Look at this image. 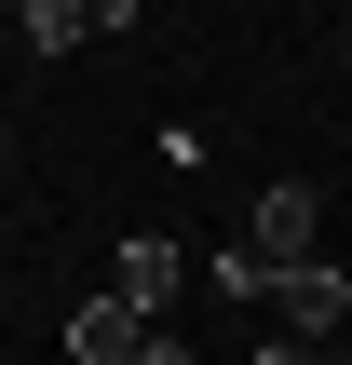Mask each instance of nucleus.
Masks as SVG:
<instances>
[{
	"label": "nucleus",
	"instance_id": "obj_7",
	"mask_svg": "<svg viewBox=\"0 0 352 365\" xmlns=\"http://www.w3.org/2000/svg\"><path fill=\"white\" fill-rule=\"evenodd\" d=\"M136 365H190V352H176V339H163V325H149V352H136Z\"/></svg>",
	"mask_w": 352,
	"mask_h": 365
},
{
	"label": "nucleus",
	"instance_id": "obj_6",
	"mask_svg": "<svg viewBox=\"0 0 352 365\" xmlns=\"http://www.w3.org/2000/svg\"><path fill=\"white\" fill-rule=\"evenodd\" d=\"M136 14H149V0H81V27H136Z\"/></svg>",
	"mask_w": 352,
	"mask_h": 365
},
{
	"label": "nucleus",
	"instance_id": "obj_4",
	"mask_svg": "<svg viewBox=\"0 0 352 365\" xmlns=\"http://www.w3.org/2000/svg\"><path fill=\"white\" fill-rule=\"evenodd\" d=\"M176 284H190V257H176V244H163V230H136V244H122V257H109V298H136V312H149V325H163V298H176Z\"/></svg>",
	"mask_w": 352,
	"mask_h": 365
},
{
	"label": "nucleus",
	"instance_id": "obj_5",
	"mask_svg": "<svg viewBox=\"0 0 352 365\" xmlns=\"http://www.w3.org/2000/svg\"><path fill=\"white\" fill-rule=\"evenodd\" d=\"M14 27H27V54H68L81 41V0H14Z\"/></svg>",
	"mask_w": 352,
	"mask_h": 365
},
{
	"label": "nucleus",
	"instance_id": "obj_2",
	"mask_svg": "<svg viewBox=\"0 0 352 365\" xmlns=\"http://www.w3.org/2000/svg\"><path fill=\"white\" fill-rule=\"evenodd\" d=\"M258 298L285 312V339H326V325H339V312H352V284H339V271H326V257H298V271H271Z\"/></svg>",
	"mask_w": 352,
	"mask_h": 365
},
{
	"label": "nucleus",
	"instance_id": "obj_1",
	"mask_svg": "<svg viewBox=\"0 0 352 365\" xmlns=\"http://www.w3.org/2000/svg\"><path fill=\"white\" fill-rule=\"evenodd\" d=\"M298 257H326V203L285 176V190H258V230L217 257V284H231V298H258V284H271V271H298Z\"/></svg>",
	"mask_w": 352,
	"mask_h": 365
},
{
	"label": "nucleus",
	"instance_id": "obj_3",
	"mask_svg": "<svg viewBox=\"0 0 352 365\" xmlns=\"http://www.w3.org/2000/svg\"><path fill=\"white\" fill-rule=\"evenodd\" d=\"M149 352V312H136V298H81V312H68V365H136Z\"/></svg>",
	"mask_w": 352,
	"mask_h": 365
},
{
	"label": "nucleus",
	"instance_id": "obj_8",
	"mask_svg": "<svg viewBox=\"0 0 352 365\" xmlns=\"http://www.w3.org/2000/svg\"><path fill=\"white\" fill-rule=\"evenodd\" d=\"M0 149H14V135H0Z\"/></svg>",
	"mask_w": 352,
	"mask_h": 365
}]
</instances>
